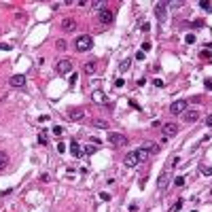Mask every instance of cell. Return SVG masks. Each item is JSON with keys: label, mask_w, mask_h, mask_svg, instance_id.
Wrapping results in <instances>:
<instances>
[{"label": "cell", "mask_w": 212, "mask_h": 212, "mask_svg": "<svg viewBox=\"0 0 212 212\" xmlns=\"http://www.w3.org/2000/svg\"><path fill=\"white\" fill-rule=\"evenodd\" d=\"M94 47V38H91V36L89 34H81L79 36V38H76V43H74V49H76V51H89V49Z\"/></svg>", "instance_id": "obj_1"}, {"label": "cell", "mask_w": 212, "mask_h": 212, "mask_svg": "<svg viewBox=\"0 0 212 212\" xmlns=\"http://www.w3.org/2000/svg\"><path fill=\"white\" fill-rule=\"evenodd\" d=\"M106 138H108L110 144H115V146H123V144H127V138H125L123 134H117V131H108Z\"/></svg>", "instance_id": "obj_2"}, {"label": "cell", "mask_w": 212, "mask_h": 212, "mask_svg": "<svg viewBox=\"0 0 212 212\" xmlns=\"http://www.w3.org/2000/svg\"><path fill=\"white\" fill-rule=\"evenodd\" d=\"M170 182H172V176H170V172L165 170V172H161L159 178H157V189H159V191H165Z\"/></svg>", "instance_id": "obj_3"}, {"label": "cell", "mask_w": 212, "mask_h": 212, "mask_svg": "<svg viewBox=\"0 0 212 212\" xmlns=\"http://www.w3.org/2000/svg\"><path fill=\"white\" fill-rule=\"evenodd\" d=\"M187 110V100H174L172 106H170V113L172 115H182Z\"/></svg>", "instance_id": "obj_4"}, {"label": "cell", "mask_w": 212, "mask_h": 212, "mask_svg": "<svg viewBox=\"0 0 212 212\" xmlns=\"http://www.w3.org/2000/svg\"><path fill=\"white\" fill-rule=\"evenodd\" d=\"M98 17H100V24H110V21H113V19H115V13L110 11V9H108V7H102V9H100V15H98Z\"/></svg>", "instance_id": "obj_5"}, {"label": "cell", "mask_w": 212, "mask_h": 212, "mask_svg": "<svg viewBox=\"0 0 212 212\" xmlns=\"http://www.w3.org/2000/svg\"><path fill=\"white\" fill-rule=\"evenodd\" d=\"M55 70H58V74H68V72H72V62L70 59H59L55 64Z\"/></svg>", "instance_id": "obj_6"}, {"label": "cell", "mask_w": 212, "mask_h": 212, "mask_svg": "<svg viewBox=\"0 0 212 212\" xmlns=\"http://www.w3.org/2000/svg\"><path fill=\"white\" fill-rule=\"evenodd\" d=\"M155 15H157L159 21H165V17H168V2H157L155 4Z\"/></svg>", "instance_id": "obj_7"}, {"label": "cell", "mask_w": 212, "mask_h": 212, "mask_svg": "<svg viewBox=\"0 0 212 212\" xmlns=\"http://www.w3.org/2000/svg\"><path fill=\"white\" fill-rule=\"evenodd\" d=\"M161 131H164V138H172L178 134V125L176 123H164L161 125Z\"/></svg>", "instance_id": "obj_8"}, {"label": "cell", "mask_w": 212, "mask_h": 212, "mask_svg": "<svg viewBox=\"0 0 212 212\" xmlns=\"http://www.w3.org/2000/svg\"><path fill=\"white\" fill-rule=\"evenodd\" d=\"M9 83H11V87H24L25 85V76L24 74H13L11 79H9Z\"/></svg>", "instance_id": "obj_9"}, {"label": "cell", "mask_w": 212, "mask_h": 212, "mask_svg": "<svg viewBox=\"0 0 212 212\" xmlns=\"http://www.w3.org/2000/svg\"><path fill=\"white\" fill-rule=\"evenodd\" d=\"M123 161H125V165H127V168H134V165H138V164H140V161H138V157H136V151L127 153Z\"/></svg>", "instance_id": "obj_10"}, {"label": "cell", "mask_w": 212, "mask_h": 212, "mask_svg": "<svg viewBox=\"0 0 212 212\" xmlns=\"http://www.w3.org/2000/svg\"><path fill=\"white\" fill-rule=\"evenodd\" d=\"M62 28H64L66 32H72V30H76V21L70 19V17H66V19H62Z\"/></svg>", "instance_id": "obj_11"}, {"label": "cell", "mask_w": 212, "mask_h": 212, "mask_svg": "<svg viewBox=\"0 0 212 212\" xmlns=\"http://www.w3.org/2000/svg\"><path fill=\"white\" fill-rule=\"evenodd\" d=\"M136 157H138V161H146V159H149V157H151V151H149V149H146V146H142V149H138V151H136Z\"/></svg>", "instance_id": "obj_12"}, {"label": "cell", "mask_w": 212, "mask_h": 212, "mask_svg": "<svg viewBox=\"0 0 212 212\" xmlns=\"http://www.w3.org/2000/svg\"><path fill=\"white\" fill-rule=\"evenodd\" d=\"M83 117H85V110H81V108H74V110L68 113V119L70 121H81Z\"/></svg>", "instance_id": "obj_13"}, {"label": "cell", "mask_w": 212, "mask_h": 212, "mask_svg": "<svg viewBox=\"0 0 212 212\" xmlns=\"http://www.w3.org/2000/svg\"><path fill=\"white\" fill-rule=\"evenodd\" d=\"M197 119H200V113H197V110H189V113H185V121H187V123H195Z\"/></svg>", "instance_id": "obj_14"}, {"label": "cell", "mask_w": 212, "mask_h": 212, "mask_svg": "<svg viewBox=\"0 0 212 212\" xmlns=\"http://www.w3.org/2000/svg\"><path fill=\"white\" fill-rule=\"evenodd\" d=\"M47 138H49V131L47 130L38 131V144H47Z\"/></svg>", "instance_id": "obj_15"}, {"label": "cell", "mask_w": 212, "mask_h": 212, "mask_svg": "<svg viewBox=\"0 0 212 212\" xmlns=\"http://www.w3.org/2000/svg\"><path fill=\"white\" fill-rule=\"evenodd\" d=\"M70 153L74 155V157H81V146H79V144H76V142H70Z\"/></svg>", "instance_id": "obj_16"}, {"label": "cell", "mask_w": 212, "mask_h": 212, "mask_svg": "<svg viewBox=\"0 0 212 212\" xmlns=\"http://www.w3.org/2000/svg\"><path fill=\"white\" fill-rule=\"evenodd\" d=\"M83 70L87 72V74H94V72H95V64H94V62H87V64L83 66Z\"/></svg>", "instance_id": "obj_17"}, {"label": "cell", "mask_w": 212, "mask_h": 212, "mask_svg": "<svg viewBox=\"0 0 212 212\" xmlns=\"http://www.w3.org/2000/svg\"><path fill=\"white\" fill-rule=\"evenodd\" d=\"M130 59H121V62H119V70L121 72H125V70H130Z\"/></svg>", "instance_id": "obj_18"}, {"label": "cell", "mask_w": 212, "mask_h": 212, "mask_svg": "<svg viewBox=\"0 0 212 212\" xmlns=\"http://www.w3.org/2000/svg\"><path fill=\"white\" fill-rule=\"evenodd\" d=\"M94 100H95V102H100V104H102V102H106V98H104V94H102V91H100V89H98V91H94Z\"/></svg>", "instance_id": "obj_19"}, {"label": "cell", "mask_w": 212, "mask_h": 212, "mask_svg": "<svg viewBox=\"0 0 212 212\" xmlns=\"http://www.w3.org/2000/svg\"><path fill=\"white\" fill-rule=\"evenodd\" d=\"M94 125L98 127V130H106V127H108V123H106V121H102V119H95Z\"/></svg>", "instance_id": "obj_20"}, {"label": "cell", "mask_w": 212, "mask_h": 212, "mask_svg": "<svg viewBox=\"0 0 212 212\" xmlns=\"http://www.w3.org/2000/svg\"><path fill=\"white\" fill-rule=\"evenodd\" d=\"M200 172L204 176H212V168L210 165H200Z\"/></svg>", "instance_id": "obj_21"}, {"label": "cell", "mask_w": 212, "mask_h": 212, "mask_svg": "<svg viewBox=\"0 0 212 212\" xmlns=\"http://www.w3.org/2000/svg\"><path fill=\"white\" fill-rule=\"evenodd\" d=\"M180 208H182V200H178V201H176V204H174V206H172V208H170L168 212H178Z\"/></svg>", "instance_id": "obj_22"}, {"label": "cell", "mask_w": 212, "mask_h": 212, "mask_svg": "<svg viewBox=\"0 0 212 212\" xmlns=\"http://www.w3.org/2000/svg\"><path fill=\"white\" fill-rule=\"evenodd\" d=\"M174 185H176V187H182V185H185V176H176L174 178Z\"/></svg>", "instance_id": "obj_23"}, {"label": "cell", "mask_w": 212, "mask_h": 212, "mask_svg": "<svg viewBox=\"0 0 212 212\" xmlns=\"http://www.w3.org/2000/svg\"><path fill=\"white\" fill-rule=\"evenodd\" d=\"M4 165H7V155L0 153V170H4Z\"/></svg>", "instance_id": "obj_24"}, {"label": "cell", "mask_w": 212, "mask_h": 212, "mask_svg": "<svg viewBox=\"0 0 212 212\" xmlns=\"http://www.w3.org/2000/svg\"><path fill=\"white\" fill-rule=\"evenodd\" d=\"M89 4H91L94 9H102V7H104V2H100V0H94V2H89Z\"/></svg>", "instance_id": "obj_25"}, {"label": "cell", "mask_w": 212, "mask_h": 212, "mask_svg": "<svg viewBox=\"0 0 212 212\" xmlns=\"http://www.w3.org/2000/svg\"><path fill=\"white\" fill-rule=\"evenodd\" d=\"M58 153H66V142H58Z\"/></svg>", "instance_id": "obj_26"}, {"label": "cell", "mask_w": 212, "mask_h": 212, "mask_svg": "<svg viewBox=\"0 0 212 212\" xmlns=\"http://www.w3.org/2000/svg\"><path fill=\"white\" fill-rule=\"evenodd\" d=\"M185 43L193 45V43H195V36H193V34H187V36H185Z\"/></svg>", "instance_id": "obj_27"}, {"label": "cell", "mask_w": 212, "mask_h": 212, "mask_svg": "<svg viewBox=\"0 0 212 212\" xmlns=\"http://www.w3.org/2000/svg\"><path fill=\"white\" fill-rule=\"evenodd\" d=\"M191 25H193V28H204V21H201V19H195Z\"/></svg>", "instance_id": "obj_28"}, {"label": "cell", "mask_w": 212, "mask_h": 212, "mask_svg": "<svg viewBox=\"0 0 212 212\" xmlns=\"http://www.w3.org/2000/svg\"><path fill=\"white\" fill-rule=\"evenodd\" d=\"M200 7H201V9H206V11H208V9H210L212 4H210V2H206V0H201V2H200Z\"/></svg>", "instance_id": "obj_29"}, {"label": "cell", "mask_w": 212, "mask_h": 212, "mask_svg": "<svg viewBox=\"0 0 212 212\" xmlns=\"http://www.w3.org/2000/svg\"><path fill=\"white\" fill-rule=\"evenodd\" d=\"M58 49H59V51H64V49H66V40H58Z\"/></svg>", "instance_id": "obj_30"}, {"label": "cell", "mask_w": 212, "mask_h": 212, "mask_svg": "<svg viewBox=\"0 0 212 212\" xmlns=\"http://www.w3.org/2000/svg\"><path fill=\"white\" fill-rule=\"evenodd\" d=\"M134 59H138V62H142V59H144V51H138V53H136V58Z\"/></svg>", "instance_id": "obj_31"}, {"label": "cell", "mask_w": 212, "mask_h": 212, "mask_svg": "<svg viewBox=\"0 0 212 212\" xmlns=\"http://www.w3.org/2000/svg\"><path fill=\"white\" fill-rule=\"evenodd\" d=\"M62 131H64V130H62L59 125H55V127H53V134H55V136H62Z\"/></svg>", "instance_id": "obj_32"}, {"label": "cell", "mask_w": 212, "mask_h": 212, "mask_svg": "<svg viewBox=\"0 0 212 212\" xmlns=\"http://www.w3.org/2000/svg\"><path fill=\"white\" fill-rule=\"evenodd\" d=\"M151 47H153V45H151V43H144V45H142V51H144V53H146V51H151Z\"/></svg>", "instance_id": "obj_33"}, {"label": "cell", "mask_w": 212, "mask_h": 212, "mask_svg": "<svg viewBox=\"0 0 212 212\" xmlns=\"http://www.w3.org/2000/svg\"><path fill=\"white\" fill-rule=\"evenodd\" d=\"M94 151H95V146H89V144L85 146V153H87V155H91V153H94Z\"/></svg>", "instance_id": "obj_34"}, {"label": "cell", "mask_w": 212, "mask_h": 212, "mask_svg": "<svg viewBox=\"0 0 212 212\" xmlns=\"http://www.w3.org/2000/svg\"><path fill=\"white\" fill-rule=\"evenodd\" d=\"M200 58H201V59H210V53H208V51H201Z\"/></svg>", "instance_id": "obj_35"}, {"label": "cell", "mask_w": 212, "mask_h": 212, "mask_svg": "<svg viewBox=\"0 0 212 212\" xmlns=\"http://www.w3.org/2000/svg\"><path fill=\"white\" fill-rule=\"evenodd\" d=\"M76 76H79L76 72H72V74H70V85H74V83H76Z\"/></svg>", "instance_id": "obj_36"}, {"label": "cell", "mask_w": 212, "mask_h": 212, "mask_svg": "<svg viewBox=\"0 0 212 212\" xmlns=\"http://www.w3.org/2000/svg\"><path fill=\"white\" fill-rule=\"evenodd\" d=\"M100 200H104V201H108V200H110V195H108V193H100Z\"/></svg>", "instance_id": "obj_37"}, {"label": "cell", "mask_w": 212, "mask_h": 212, "mask_svg": "<svg viewBox=\"0 0 212 212\" xmlns=\"http://www.w3.org/2000/svg\"><path fill=\"white\" fill-rule=\"evenodd\" d=\"M123 83H125L123 79H117V81H115V87H123Z\"/></svg>", "instance_id": "obj_38"}, {"label": "cell", "mask_w": 212, "mask_h": 212, "mask_svg": "<svg viewBox=\"0 0 212 212\" xmlns=\"http://www.w3.org/2000/svg\"><path fill=\"white\" fill-rule=\"evenodd\" d=\"M40 180H43V182H49V180H51V176H49V174H43V176H40Z\"/></svg>", "instance_id": "obj_39"}, {"label": "cell", "mask_w": 212, "mask_h": 212, "mask_svg": "<svg viewBox=\"0 0 212 212\" xmlns=\"http://www.w3.org/2000/svg\"><path fill=\"white\" fill-rule=\"evenodd\" d=\"M206 125H208V127H212V115H208V117H206Z\"/></svg>", "instance_id": "obj_40"}, {"label": "cell", "mask_w": 212, "mask_h": 212, "mask_svg": "<svg viewBox=\"0 0 212 212\" xmlns=\"http://www.w3.org/2000/svg\"><path fill=\"white\" fill-rule=\"evenodd\" d=\"M0 49H4V51H9V49H11V45H0Z\"/></svg>", "instance_id": "obj_41"}, {"label": "cell", "mask_w": 212, "mask_h": 212, "mask_svg": "<svg viewBox=\"0 0 212 212\" xmlns=\"http://www.w3.org/2000/svg\"><path fill=\"white\" fill-rule=\"evenodd\" d=\"M191 212H195V210H191Z\"/></svg>", "instance_id": "obj_42"}]
</instances>
